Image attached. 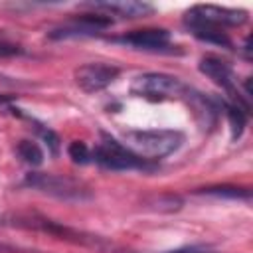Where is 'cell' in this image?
<instances>
[{"instance_id": "6da1fadb", "label": "cell", "mask_w": 253, "mask_h": 253, "mask_svg": "<svg viewBox=\"0 0 253 253\" xmlns=\"http://www.w3.org/2000/svg\"><path fill=\"white\" fill-rule=\"evenodd\" d=\"M184 142L180 130L156 128V130H130L125 134V146L146 160L164 158L176 152Z\"/></svg>"}, {"instance_id": "7a4b0ae2", "label": "cell", "mask_w": 253, "mask_h": 253, "mask_svg": "<svg viewBox=\"0 0 253 253\" xmlns=\"http://www.w3.org/2000/svg\"><path fill=\"white\" fill-rule=\"evenodd\" d=\"M95 162L107 170H152L154 164L140 158L115 138H105L95 148Z\"/></svg>"}, {"instance_id": "3957f363", "label": "cell", "mask_w": 253, "mask_h": 253, "mask_svg": "<svg viewBox=\"0 0 253 253\" xmlns=\"http://www.w3.org/2000/svg\"><path fill=\"white\" fill-rule=\"evenodd\" d=\"M130 91L136 97H144V99H172V97H180L188 91V87L174 75L168 73H160V71H150V73H142L138 75L132 85Z\"/></svg>"}, {"instance_id": "277c9868", "label": "cell", "mask_w": 253, "mask_h": 253, "mask_svg": "<svg viewBox=\"0 0 253 253\" xmlns=\"http://www.w3.org/2000/svg\"><path fill=\"white\" fill-rule=\"evenodd\" d=\"M26 184L43 192V194L55 196L59 200H85V198H89L87 188H83L79 182H75L71 178H63V176H57V174L34 172V174H28Z\"/></svg>"}, {"instance_id": "5b68a950", "label": "cell", "mask_w": 253, "mask_h": 253, "mask_svg": "<svg viewBox=\"0 0 253 253\" xmlns=\"http://www.w3.org/2000/svg\"><path fill=\"white\" fill-rule=\"evenodd\" d=\"M247 20V12L243 10H233V8H221V6H211V4H200L194 6L186 14L188 26H239Z\"/></svg>"}, {"instance_id": "8992f818", "label": "cell", "mask_w": 253, "mask_h": 253, "mask_svg": "<svg viewBox=\"0 0 253 253\" xmlns=\"http://www.w3.org/2000/svg\"><path fill=\"white\" fill-rule=\"evenodd\" d=\"M113 24L109 16L99 14H85L79 18H73L49 32L51 40H63V38H83V36H95L103 30H107Z\"/></svg>"}, {"instance_id": "52a82bcc", "label": "cell", "mask_w": 253, "mask_h": 253, "mask_svg": "<svg viewBox=\"0 0 253 253\" xmlns=\"http://www.w3.org/2000/svg\"><path fill=\"white\" fill-rule=\"evenodd\" d=\"M117 75H119V67L95 61V63H85L75 69V83L85 93H97L109 87L117 79Z\"/></svg>"}, {"instance_id": "ba28073f", "label": "cell", "mask_w": 253, "mask_h": 253, "mask_svg": "<svg viewBox=\"0 0 253 253\" xmlns=\"http://www.w3.org/2000/svg\"><path fill=\"white\" fill-rule=\"evenodd\" d=\"M117 43H125L136 49H162L170 43V34L166 30L158 28H148V30H136L121 38H113Z\"/></svg>"}, {"instance_id": "9c48e42d", "label": "cell", "mask_w": 253, "mask_h": 253, "mask_svg": "<svg viewBox=\"0 0 253 253\" xmlns=\"http://www.w3.org/2000/svg\"><path fill=\"white\" fill-rule=\"evenodd\" d=\"M200 71H202L204 75H208L213 83H217L219 87L227 89L233 97H237V103H239V95H235V89H233V83H235L233 71H231V67H229L223 59L213 57V55H208V57H204V59L200 61ZM239 105H241V103H239ZM241 107H243V105H241ZM245 109H247V107H245Z\"/></svg>"}, {"instance_id": "30bf717a", "label": "cell", "mask_w": 253, "mask_h": 253, "mask_svg": "<svg viewBox=\"0 0 253 253\" xmlns=\"http://www.w3.org/2000/svg\"><path fill=\"white\" fill-rule=\"evenodd\" d=\"M95 10H103L105 14H115L123 18H138L152 12V6L138 0H111V2H95L91 4Z\"/></svg>"}, {"instance_id": "8fae6325", "label": "cell", "mask_w": 253, "mask_h": 253, "mask_svg": "<svg viewBox=\"0 0 253 253\" xmlns=\"http://www.w3.org/2000/svg\"><path fill=\"white\" fill-rule=\"evenodd\" d=\"M190 28H192L194 36L200 38V40H204V42L217 43V45H225V47L231 45L229 38H227L219 28H213V26H190Z\"/></svg>"}, {"instance_id": "7c38bea8", "label": "cell", "mask_w": 253, "mask_h": 253, "mask_svg": "<svg viewBox=\"0 0 253 253\" xmlns=\"http://www.w3.org/2000/svg\"><path fill=\"white\" fill-rule=\"evenodd\" d=\"M16 150H18V156L30 166H40L43 162V152L34 140H20Z\"/></svg>"}, {"instance_id": "4fadbf2b", "label": "cell", "mask_w": 253, "mask_h": 253, "mask_svg": "<svg viewBox=\"0 0 253 253\" xmlns=\"http://www.w3.org/2000/svg\"><path fill=\"white\" fill-rule=\"evenodd\" d=\"M227 117H229V123H231V128H233V138L241 134L243 126H245V117H247V111H243L241 107L233 105V107H227Z\"/></svg>"}, {"instance_id": "5bb4252c", "label": "cell", "mask_w": 253, "mask_h": 253, "mask_svg": "<svg viewBox=\"0 0 253 253\" xmlns=\"http://www.w3.org/2000/svg\"><path fill=\"white\" fill-rule=\"evenodd\" d=\"M67 154L75 164H85L89 160V148L83 142H71L67 146Z\"/></svg>"}, {"instance_id": "9a60e30c", "label": "cell", "mask_w": 253, "mask_h": 253, "mask_svg": "<svg viewBox=\"0 0 253 253\" xmlns=\"http://www.w3.org/2000/svg\"><path fill=\"white\" fill-rule=\"evenodd\" d=\"M204 192L206 194H215V196H229V198H239V196L247 198L249 196V192H241L239 188H208Z\"/></svg>"}, {"instance_id": "2e32d148", "label": "cell", "mask_w": 253, "mask_h": 253, "mask_svg": "<svg viewBox=\"0 0 253 253\" xmlns=\"http://www.w3.org/2000/svg\"><path fill=\"white\" fill-rule=\"evenodd\" d=\"M42 136H43L45 144L49 146V150H51L53 154H57V150H59V138H57V134H55V132H51V130H43V132H42Z\"/></svg>"}, {"instance_id": "e0dca14e", "label": "cell", "mask_w": 253, "mask_h": 253, "mask_svg": "<svg viewBox=\"0 0 253 253\" xmlns=\"http://www.w3.org/2000/svg\"><path fill=\"white\" fill-rule=\"evenodd\" d=\"M168 253H211V251H208V249H204V247H182V249H174V251H168Z\"/></svg>"}, {"instance_id": "ac0fdd59", "label": "cell", "mask_w": 253, "mask_h": 253, "mask_svg": "<svg viewBox=\"0 0 253 253\" xmlns=\"http://www.w3.org/2000/svg\"><path fill=\"white\" fill-rule=\"evenodd\" d=\"M4 79H6V77H4V75H0V81H4Z\"/></svg>"}]
</instances>
